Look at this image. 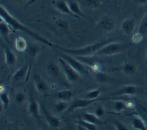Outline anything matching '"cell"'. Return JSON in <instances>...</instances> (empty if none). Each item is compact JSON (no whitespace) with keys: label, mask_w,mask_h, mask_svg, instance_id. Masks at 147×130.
I'll return each mask as SVG.
<instances>
[{"label":"cell","mask_w":147,"mask_h":130,"mask_svg":"<svg viewBox=\"0 0 147 130\" xmlns=\"http://www.w3.org/2000/svg\"><path fill=\"white\" fill-rule=\"evenodd\" d=\"M0 17H1V20H4L6 23H7L9 25V27H11L13 31H19L24 32L25 34H27L29 36H31L32 38H34V40H36L37 41H39L41 43H43L44 45L49 47H53V45L52 42H50L49 40L42 37V35H40L36 32H34L30 28H28V27H26L25 25H24L20 23V21L18 20L12 16L6 9L5 7H3V6H0Z\"/></svg>","instance_id":"1"},{"label":"cell","mask_w":147,"mask_h":130,"mask_svg":"<svg viewBox=\"0 0 147 130\" xmlns=\"http://www.w3.org/2000/svg\"><path fill=\"white\" fill-rule=\"evenodd\" d=\"M111 41H113V40H103V41H100L94 43V44H92L89 45L85 46L83 48H75V49L63 48V47H60L57 45H53V47L58 49L59 51L65 52V53H67L69 55H71L78 57H88L96 54L100 48H102L103 46L106 45L108 43L111 42Z\"/></svg>","instance_id":"2"},{"label":"cell","mask_w":147,"mask_h":130,"mask_svg":"<svg viewBox=\"0 0 147 130\" xmlns=\"http://www.w3.org/2000/svg\"><path fill=\"white\" fill-rule=\"evenodd\" d=\"M127 49V45L118 42H111L108 43L106 45L99 49L96 52L97 55H106V56H110L114 55L126 51Z\"/></svg>","instance_id":"3"},{"label":"cell","mask_w":147,"mask_h":130,"mask_svg":"<svg viewBox=\"0 0 147 130\" xmlns=\"http://www.w3.org/2000/svg\"><path fill=\"white\" fill-rule=\"evenodd\" d=\"M59 62L62 69L63 73L65 75L66 78L69 82H76L80 79L81 74L78 71L75 70L68 62H66L61 57L59 59Z\"/></svg>","instance_id":"4"},{"label":"cell","mask_w":147,"mask_h":130,"mask_svg":"<svg viewBox=\"0 0 147 130\" xmlns=\"http://www.w3.org/2000/svg\"><path fill=\"white\" fill-rule=\"evenodd\" d=\"M60 57L65 60L66 62H68L70 65L73 67L76 71H78L81 75H86V74H88V69L85 67V65L84 64H82V62L78 61L76 59H74L72 56H71L69 54L65 53V52H63L61 51L60 54H59Z\"/></svg>","instance_id":"5"},{"label":"cell","mask_w":147,"mask_h":130,"mask_svg":"<svg viewBox=\"0 0 147 130\" xmlns=\"http://www.w3.org/2000/svg\"><path fill=\"white\" fill-rule=\"evenodd\" d=\"M111 99V97H108V98H96V99H88V98H85V99H76L74 100L72 104H71L70 107L67 109V112H72L76 109L78 108H85V107H88L92 104H93L97 101H100V100H109Z\"/></svg>","instance_id":"6"},{"label":"cell","mask_w":147,"mask_h":130,"mask_svg":"<svg viewBox=\"0 0 147 130\" xmlns=\"http://www.w3.org/2000/svg\"><path fill=\"white\" fill-rule=\"evenodd\" d=\"M139 93V88L134 85H127L124 86L117 91H116L114 93H113V96H125V95H128V96H133L136 95Z\"/></svg>","instance_id":"7"},{"label":"cell","mask_w":147,"mask_h":130,"mask_svg":"<svg viewBox=\"0 0 147 130\" xmlns=\"http://www.w3.org/2000/svg\"><path fill=\"white\" fill-rule=\"evenodd\" d=\"M42 113L43 117L45 118V121L52 129H58L61 125V122L56 116L53 115L51 113H49L48 111L45 109V107H42Z\"/></svg>","instance_id":"8"},{"label":"cell","mask_w":147,"mask_h":130,"mask_svg":"<svg viewBox=\"0 0 147 130\" xmlns=\"http://www.w3.org/2000/svg\"><path fill=\"white\" fill-rule=\"evenodd\" d=\"M53 6L54 8L56 9L57 10H58L59 13H63V14L69 15L71 17L78 19V17L72 13L68 3H66L64 0H56V1H54Z\"/></svg>","instance_id":"9"},{"label":"cell","mask_w":147,"mask_h":130,"mask_svg":"<svg viewBox=\"0 0 147 130\" xmlns=\"http://www.w3.org/2000/svg\"><path fill=\"white\" fill-rule=\"evenodd\" d=\"M99 26L102 31L110 32L115 27V22L112 17L109 16H103L99 20Z\"/></svg>","instance_id":"10"},{"label":"cell","mask_w":147,"mask_h":130,"mask_svg":"<svg viewBox=\"0 0 147 130\" xmlns=\"http://www.w3.org/2000/svg\"><path fill=\"white\" fill-rule=\"evenodd\" d=\"M136 22L134 18H127L123 20L121 23V31L126 35H130L132 34L136 28Z\"/></svg>","instance_id":"11"},{"label":"cell","mask_w":147,"mask_h":130,"mask_svg":"<svg viewBox=\"0 0 147 130\" xmlns=\"http://www.w3.org/2000/svg\"><path fill=\"white\" fill-rule=\"evenodd\" d=\"M114 70H118L125 75H134L137 72V66L132 62H125L118 67L113 69Z\"/></svg>","instance_id":"12"},{"label":"cell","mask_w":147,"mask_h":130,"mask_svg":"<svg viewBox=\"0 0 147 130\" xmlns=\"http://www.w3.org/2000/svg\"><path fill=\"white\" fill-rule=\"evenodd\" d=\"M28 111L33 118L35 119H40V108L38 103L34 99V97H31L30 98L28 105Z\"/></svg>","instance_id":"13"},{"label":"cell","mask_w":147,"mask_h":130,"mask_svg":"<svg viewBox=\"0 0 147 130\" xmlns=\"http://www.w3.org/2000/svg\"><path fill=\"white\" fill-rule=\"evenodd\" d=\"M34 86L36 88L37 91L39 93L42 94H45L49 91V86L43 80L41 77L38 75L35 74L34 76Z\"/></svg>","instance_id":"14"},{"label":"cell","mask_w":147,"mask_h":130,"mask_svg":"<svg viewBox=\"0 0 147 130\" xmlns=\"http://www.w3.org/2000/svg\"><path fill=\"white\" fill-rule=\"evenodd\" d=\"M29 69H30V66H29L28 64L24 65L22 67H20L13 74V76L12 77V79L15 82H19V81H21L23 79H24L27 77V75H28Z\"/></svg>","instance_id":"15"},{"label":"cell","mask_w":147,"mask_h":130,"mask_svg":"<svg viewBox=\"0 0 147 130\" xmlns=\"http://www.w3.org/2000/svg\"><path fill=\"white\" fill-rule=\"evenodd\" d=\"M135 109L137 115L140 116L144 120L146 123L147 122V104L142 102H137L135 104Z\"/></svg>","instance_id":"16"},{"label":"cell","mask_w":147,"mask_h":130,"mask_svg":"<svg viewBox=\"0 0 147 130\" xmlns=\"http://www.w3.org/2000/svg\"><path fill=\"white\" fill-rule=\"evenodd\" d=\"M12 29L9 27L8 23H6L4 20H1V23H0V34L1 36L3 37V39L6 41V42L9 44V34L11 32Z\"/></svg>","instance_id":"17"},{"label":"cell","mask_w":147,"mask_h":130,"mask_svg":"<svg viewBox=\"0 0 147 130\" xmlns=\"http://www.w3.org/2000/svg\"><path fill=\"white\" fill-rule=\"evenodd\" d=\"M5 53V62L7 65H13L17 62V56L13 51L7 47L4 48Z\"/></svg>","instance_id":"18"},{"label":"cell","mask_w":147,"mask_h":130,"mask_svg":"<svg viewBox=\"0 0 147 130\" xmlns=\"http://www.w3.org/2000/svg\"><path fill=\"white\" fill-rule=\"evenodd\" d=\"M131 125L135 129L137 130H146V123L140 116H135L131 119Z\"/></svg>","instance_id":"19"},{"label":"cell","mask_w":147,"mask_h":130,"mask_svg":"<svg viewBox=\"0 0 147 130\" xmlns=\"http://www.w3.org/2000/svg\"><path fill=\"white\" fill-rule=\"evenodd\" d=\"M81 119H83V120H85V121H87V122H90V123L96 125L103 124V122H102L101 119H99L98 116L96 115V114L85 113L82 115Z\"/></svg>","instance_id":"20"},{"label":"cell","mask_w":147,"mask_h":130,"mask_svg":"<svg viewBox=\"0 0 147 130\" xmlns=\"http://www.w3.org/2000/svg\"><path fill=\"white\" fill-rule=\"evenodd\" d=\"M68 5L70 6V9H71V10L72 11L74 14L76 15L77 17H78V18H88V17L85 16V14L82 13V11L81 10V8H80V6L78 3H77L76 1H74V0H71V1H69V3H68Z\"/></svg>","instance_id":"21"},{"label":"cell","mask_w":147,"mask_h":130,"mask_svg":"<svg viewBox=\"0 0 147 130\" xmlns=\"http://www.w3.org/2000/svg\"><path fill=\"white\" fill-rule=\"evenodd\" d=\"M75 122L78 125V129H86V130H97V125L90 122L85 121L83 119H80L78 121H75Z\"/></svg>","instance_id":"22"},{"label":"cell","mask_w":147,"mask_h":130,"mask_svg":"<svg viewBox=\"0 0 147 130\" xmlns=\"http://www.w3.org/2000/svg\"><path fill=\"white\" fill-rule=\"evenodd\" d=\"M25 51L27 55H28V56L29 57L30 60L33 61V59H34L39 53L40 47L38 45H37L33 44V45H31L30 46H28Z\"/></svg>","instance_id":"23"},{"label":"cell","mask_w":147,"mask_h":130,"mask_svg":"<svg viewBox=\"0 0 147 130\" xmlns=\"http://www.w3.org/2000/svg\"><path fill=\"white\" fill-rule=\"evenodd\" d=\"M62 69H60L59 65L56 64V63H53V62H51L47 65L46 66V70L48 72V73L53 77H57L60 74V71H61Z\"/></svg>","instance_id":"24"},{"label":"cell","mask_w":147,"mask_h":130,"mask_svg":"<svg viewBox=\"0 0 147 130\" xmlns=\"http://www.w3.org/2000/svg\"><path fill=\"white\" fill-rule=\"evenodd\" d=\"M74 96V93L70 90H63L59 91L56 94V97L59 101H69Z\"/></svg>","instance_id":"25"},{"label":"cell","mask_w":147,"mask_h":130,"mask_svg":"<svg viewBox=\"0 0 147 130\" xmlns=\"http://www.w3.org/2000/svg\"><path fill=\"white\" fill-rule=\"evenodd\" d=\"M26 40L22 37H17L15 40V48L18 51H25L28 48Z\"/></svg>","instance_id":"26"},{"label":"cell","mask_w":147,"mask_h":130,"mask_svg":"<svg viewBox=\"0 0 147 130\" xmlns=\"http://www.w3.org/2000/svg\"><path fill=\"white\" fill-rule=\"evenodd\" d=\"M138 32L139 34H141L143 37L147 36V12L143 15V17L139 23Z\"/></svg>","instance_id":"27"},{"label":"cell","mask_w":147,"mask_h":130,"mask_svg":"<svg viewBox=\"0 0 147 130\" xmlns=\"http://www.w3.org/2000/svg\"><path fill=\"white\" fill-rule=\"evenodd\" d=\"M55 27L60 32H66L70 29V25L67 20L59 19L55 22Z\"/></svg>","instance_id":"28"},{"label":"cell","mask_w":147,"mask_h":130,"mask_svg":"<svg viewBox=\"0 0 147 130\" xmlns=\"http://www.w3.org/2000/svg\"><path fill=\"white\" fill-rule=\"evenodd\" d=\"M93 77L96 81L99 83H106L110 79V77H108V75H107L104 73H102L101 71L94 73Z\"/></svg>","instance_id":"29"},{"label":"cell","mask_w":147,"mask_h":130,"mask_svg":"<svg viewBox=\"0 0 147 130\" xmlns=\"http://www.w3.org/2000/svg\"><path fill=\"white\" fill-rule=\"evenodd\" d=\"M70 107V105L68 101H59L55 105V110L57 113H63L64 111H67Z\"/></svg>","instance_id":"30"},{"label":"cell","mask_w":147,"mask_h":130,"mask_svg":"<svg viewBox=\"0 0 147 130\" xmlns=\"http://www.w3.org/2000/svg\"><path fill=\"white\" fill-rule=\"evenodd\" d=\"M0 101L3 105V109L6 110L9 105V97L8 93L6 91L3 92H0Z\"/></svg>","instance_id":"31"},{"label":"cell","mask_w":147,"mask_h":130,"mask_svg":"<svg viewBox=\"0 0 147 130\" xmlns=\"http://www.w3.org/2000/svg\"><path fill=\"white\" fill-rule=\"evenodd\" d=\"M85 6L90 9H97L102 4V0H83Z\"/></svg>","instance_id":"32"},{"label":"cell","mask_w":147,"mask_h":130,"mask_svg":"<svg viewBox=\"0 0 147 130\" xmlns=\"http://www.w3.org/2000/svg\"><path fill=\"white\" fill-rule=\"evenodd\" d=\"M113 109L117 112H121L127 109V103L123 101H116L113 103Z\"/></svg>","instance_id":"33"},{"label":"cell","mask_w":147,"mask_h":130,"mask_svg":"<svg viewBox=\"0 0 147 130\" xmlns=\"http://www.w3.org/2000/svg\"><path fill=\"white\" fill-rule=\"evenodd\" d=\"M99 95H100V90L99 89H95V90L89 91L86 94V98H88V99H96V98H99Z\"/></svg>","instance_id":"34"},{"label":"cell","mask_w":147,"mask_h":130,"mask_svg":"<svg viewBox=\"0 0 147 130\" xmlns=\"http://www.w3.org/2000/svg\"><path fill=\"white\" fill-rule=\"evenodd\" d=\"M15 102L17 103V105H22L24 102L26 100V95L22 92H18L16 93L15 95Z\"/></svg>","instance_id":"35"},{"label":"cell","mask_w":147,"mask_h":130,"mask_svg":"<svg viewBox=\"0 0 147 130\" xmlns=\"http://www.w3.org/2000/svg\"><path fill=\"white\" fill-rule=\"evenodd\" d=\"M113 126L115 128V129L117 130H127L129 129L127 126H126L125 124H123L122 122L117 120H113Z\"/></svg>","instance_id":"36"},{"label":"cell","mask_w":147,"mask_h":130,"mask_svg":"<svg viewBox=\"0 0 147 130\" xmlns=\"http://www.w3.org/2000/svg\"><path fill=\"white\" fill-rule=\"evenodd\" d=\"M143 36L141 34H139V32H137L136 34H135L132 36V41L136 44H138V43H140L142 41V40L143 39Z\"/></svg>","instance_id":"37"},{"label":"cell","mask_w":147,"mask_h":130,"mask_svg":"<svg viewBox=\"0 0 147 130\" xmlns=\"http://www.w3.org/2000/svg\"><path fill=\"white\" fill-rule=\"evenodd\" d=\"M95 114H96V115L98 116L99 118H101V117H102V116L104 115L105 110L102 105H100V106H99V107H96V111H95Z\"/></svg>","instance_id":"38"},{"label":"cell","mask_w":147,"mask_h":130,"mask_svg":"<svg viewBox=\"0 0 147 130\" xmlns=\"http://www.w3.org/2000/svg\"><path fill=\"white\" fill-rule=\"evenodd\" d=\"M133 1H134V3L138 5H140V6H143V5L147 4V0H133Z\"/></svg>","instance_id":"39"},{"label":"cell","mask_w":147,"mask_h":130,"mask_svg":"<svg viewBox=\"0 0 147 130\" xmlns=\"http://www.w3.org/2000/svg\"><path fill=\"white\" fill-rule=\"evenodd\" d=\"M145 75L147 79V51L146 55V59H145Z\"/></svg>","instance_id":"40"},{"label":"cell","mask_w":147,"mask_h":130,"mask_svg":"<svg viewBox=\"0 0 147 130\" xmlns=\"http://www.w3.org/2000/svg\"><path fill=\"white\" fill-rule=\"evenodd\" d=\"M127 103V109H131V108H133V107H135V104L133 103V102H126Z\"/></svg>","instance_id":"41"},{"label":"cell","mask_w":147,"mask_h":130,"mask_svg":"<svg viewBox=\"0 0 147 130\" xmlns=\"http://www.w3.org/2000/svg\"><path fill=\"white\" fill-rule=\"evenodd\" d=\"M37 1H39V0H29L28 2L27 3V6H30V5H31V4L36 3Z\"/></svg>","instance_id":"42"},{"label":"cell","mask_w":147,"mask_h":130,"mask_svg":"<svg viewBox=\"0 0 147 130\" xmlns=\"http://www.w3.org/2000/svg\"><path fill=\"white\" fill-rule=\"evenodd\" d=\"M12 2H13V3H21L23 2H24L25 0H11Z\"/></svg>","instance_id":"43"}]
</instances>
